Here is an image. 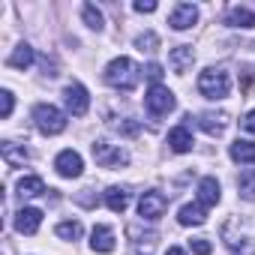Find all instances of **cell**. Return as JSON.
<instances>
[{"label": "cell", "mask_w": 255, "mask_h": 255, "mask_svg": "<svg viewBox=\"0 0 255 255\" xmlns=\"http://www.w3.org/2000/svg\"><path fill=\"white\" fill-rule=\"evenodd\" d=\"M105 81L114 90H135V84L141 81V69L129 60V57H114L105 66Z\"/></svg>", "instance_id": "1"}, {"label": "cell", "mask_w": 255, "mask_h": 255, "mask_svg": "<svg viewBox=\"0 0 255 255\" xmlns=\"http://www.w3.org/2000/svg\"><path fill=\"white\" fill-rule=\"evenodd\" d=\"M33 120H36V129L42 135H60L66 129V114L60 108H54L51 102H39L33 108Z\"/></svg>", "instance_id": "2"}, {"label": "cell", "mask_w": 255, "mask_h": 255, "mask_svg": "<svg viewBox=\"0 0 255 255\" xmlns=\"http://www.w3.org/2000/svg\"><path fill=\"white\" fill-rule=\"evenodd\" d=\"M231 90V78L225 69H204L198 75V93L207 99H225Z\"/></svg>", "instance_id": "3"}, {"label": "cell", "mask_w": 255, "mask_h": 255, "mask_svg": "<svg viewBox=\"0 0 255 255\" xmlns=\"http://www.w3.org/2000/svg\"><path fill=\"white\" fill-rule=\"evenodd\" d=\"M144 105H147V111H150L153 117H165L168 111H174L177 99H174V93H171L165 84H150V90H147V96H144Z\"/></svg>", "instance_id": "4"}, {"label": "cell", "mask_w": 255, "mask_h": 255, "mask_svg": "<svg viewBox=\"0 0 255 255\" xmlns=\"http://www.w3.org/2000/svg\"><path fill=\"white\" fill-rule=\"evenodd\" d=\"M93 159L102 165V168H120V165H129V153L108 144V141H96L93 144Z\"/></svg>", "instance_id": "5"}, {"label": "cell", "mask_w": 255, "mask_h": 255, "mask_svg": "<svg viewBox=\"0 0 255 255\" xmlns=\"http://www.w3.org/2000/svg\"><path fill=\"white\" fill-rule=\"evenodd\" d=\"M63 102H66V111L75 114V117H84L87 108H90V96H87V90L78 81H72V84L63 87Z\"/></svg>", "instance_id": "6"}, {"label": "cell", "mask_w": 255, "mask_h": 255, "mask_svg": "<svg viewBox=\"0 0 255 255\" xmlns=\"http://www.w3.org/2000/svg\"><path fill=\"white\" fill-rule=\"evenodd\" d=\"M165 207H168V198H165L162 192L150 189V192H144V195H141V201H138V216L153 222V219H159V216L165 213Z\"/></svg>", "instance_id": "7"}, {"label": "cell", "mask_w": 255, "mask_h": 255, "mask_svg": "<svg viewBox=\"0 0 255 255\" xmlns=\"http://www.w3.org/2000/svg\"><path fill=\"white\" fill-rule=\"evenodd\" d=\"M42 225V210L39 207H21L15 213V231L18 234H36Z\"/></svg>", "instance_id": "8"}, {"label": "cell", "mask_w": 255, "mask_h": 255, "mask_svg": "<svg viewBox=\"0 0 255 255\" xmlns=\"http://www.w3.org/2000/svg\"><path fill=\"white\" fill-rule=\"evenodd\" d=\"M195 21H198V9H195L192 3H177V6L171 9V15H168V24H171L174 30H189Z\"/></svg>", "instance_id": "9"}, {"label": "cell", "mask_w": 255, "mask_h": 255, "mask_svg": "<svg viewBox=\"0 0 255 255\" xmlns=\"http://www.w3.org/2000/svg\"><path fill=\"white\" fill-rule=\"evenodd\" d=\"M54 168H57L60 177H78L81 168H84V162H81V156L75 150H60L57 159H54Z\"/></svg>", "instance_id": "10"}, {"label": "cell", "mask_w": 255, "mask_h": 255, "mask_svg": "<svg viewBox=\"0 0 255 255\" xmlns=\"http://www.w3.org/2000/svg\"><path fill=\"white\" fill-rule=\"evenodd\" d=\"M198 126L207 135H222L228 129V114L225 111H201L198 114Z\"/></svg>", "instance_id": "11"}, {"label": "cell", "mask_w": 255, "mask_h": 255, "mask_svg": "<svg viewBox=\"0 0 255 255\" xmlns=\"http://www.w3.org/2000/svg\"><path fill=\"white\" fill-rule=\"evenodd\" d=\"M90 249L93 252H102V255L114 252V231L108 225H96L93 234H90Z\"/></svg>", "instance_id": "12"}, {"label": "cell", "mask_w": 255, "mask_h": 255, "mask_svg": "<svg viewBox=\"0 0 255 255\" xmlns=\"http://www.w3.org/2000/svg\"><path fill=\"white\" fill-rule=\"evenodd\" d=\"M192 60H195V51H192V45H177V48H171V54H168V63H171V69L174 72H186L189 66H192Z\"/></svg>", "instance_id": "13"}, {"label": "cell", "mask_w": 255, "mask_h": 255, "mask_svg": "<svg viewBox=\"0 0 255 255\" xmlns=\"http://www.w3.org/2000/svg\"><path fill=\"white\" fill-rule=\"evenodd\" d=\"M177 222L186 225V228H189V225H204V222H207V207H201L198 201H195V204H183L180 213H177Z\"/></svg>", "instance_id": "14"}, {"label": "cell", "mask_w": 255, "mask_h": 255, "mask_svg": "<svg viewBox=\"0 0 255 255\" xmlns=\"http://www.w3.org/2000/svg\"><path fill=\"white\" fill-rule=\"evenodd\" d=\"M168 147L174 153H189L192 150V132H189V126H174V129L168 132Z\"/></svg>", "instance_id": "15"}, {"label": "cell", "mask_w": 255, "mask_h": 255, "mask_svg": "<svg viewBox=\"0 0 255 255\" xmlns=\"http://www.w3.org/2000/svg\"><path fill=\"white\" fill-rule=\"evenodd\" d=\"M105 204L111 213H123L126 207H129V189H123V186H108L105 189Z\"/></svg>", "instance_id": "16"}, {"label": "cell", "mask_w": 255, "mask_h": 255, "mask_svg": "<svg viewBox=\"0 0 255 255\" xmlns=\"http://www.w3.org/2000/svg\"><path fill=\"white\" fill-rule=\"evenodd\" d=\"M198 204L201 207L219 204V183H216V177H201V183H198Z\"/></svg>", "instance_id": "17"}, {"label": "cell", "mask_w": 255, "mask_h": 255, "mask_svg": "<svg viewBox=\"0 0 255 255\" xmlns=\"http://www.w3.org/2000/svg\"><path fill=\"white\" fill-rule=\"evenodd\" d=\"M228 153H231V159L240 162V165H252V162H255V144L246 141V138H237V141L228 147Z\"/></svg>", "instance_id": "18"}, {"label": "cell", "mask_w": 255, "mask_h": 255, "mask_svg": "<svg viewBox=\"0 0 255 255\" xmlns=\"http://www.w3.org/2000/svg\"><path fill=\"white\" fill-rule=\"evenodd\" d=\"M225 24H231V27H255V12L252 9H246V6H231L228 9V15H225Z\"/></svg>", "instance_id": "19"}, {"label": "cell", "mask_w": 255, "mask_h": 255, "mask_svg": "<svg viewBox=\"0 0 255 255\" xmlns=\"http://www.w3.org/2000/svg\"><path fill=\"white\" fill-rule=\"evenodd\" d=\"M0 153H3V159H6V165H9V168H18V165H24V162L30 159V153H27L24 147H15L12 141H3Z\"/></svg>", "instance_id": "20"}, {"label": "cell", "mask_w": 255, "mask_h": 255, "mask_svg": "<svg viewBox=\"0 0 255 255\" xmlns=\"http://www.w3.org/2000/svg\"><path fill=\"white\" fill-rule=\"evenodd\" d=\"M18 195L21 198H33V195H42L45 192V183H42V177H36V174H27V177H21L18 180Z\"/></svg>", "instance_id": "21"}, {"label": "cell", "mask_w": 255, "mask_h": 255, "mask_svg": "<svg viewBox=\"0 0 255 255\" xmlns=\"http://www.w3.org/2000/svg\"><path fill=\"white\" fill-rule=\"evenodd\" d=\"M33 60H36L33 48H30L27 42H21V45H18V48H15L12 54H9V60H6V63H9V66H15V69H27V66L33 63Z\"/></svg>", "instance_id": "22"}, {"label": "cell", "mask_w": 255, "mask_h": 255, "mask_svg": "<svg viewBox=\"0 0 255 255\" xmlns=\"http://www.w3.org/2000/svg\"><path fill=\"white\" fill-rule=\"evenodd\" d=\"M237 186H240V195L255 201V168H246L240 177H237Z\"/></svg>", "instance_id": "23"}, {"label": "cell", "mask_w": 255, "mask_h": 255, "mask_svg": "<svg viewBox=\"0 0 255 255\" xmlns=\"http://www.w3.org/2000/svg\"><path fill=\"white\" fill-rule=\"evenodd\" d=\"M81 15H84V24H87L90 30H102V27H105V21H102V12H99L93 3H84Z\"/></svg>", "instance_id": "24"}, {"label": "cell", "mask_w": 255, "mask_h": 255, "mask_svg": "<svg viewBox=\"0 0 255 255\" xmlns=\"http://www.w3.org/2000/svg\"><path fill=\"white\" fill-rule=\"evenodd\" d=\"M57 237H63V240H78V237H81V222H60V225H57Z\"/></svg>", "instance_id": "25"}, {"label": "cell", "mask_w": 255, "mask_h": 255, "mask_svg": "<svg viewBox=\"0 0 255 255\" xmlns=\"http://www.w3.org/2000/svg\"><path fill=\"white\" fill-rule=\"evenodd\" d=\"M135 45H138V51H156V45H159V36L156 33H141L138 39H135Z\"/></svg>", "instance_id": "26"}, {"label": "cell", "mask_w": 255, "mask_h": 255, "mask_svg": "<svg viewBox=\"0 0 255 255\" xmlns=\"http://www.w3.org/2000/svg\"><path fill=\"white\" fill-rule=\"evenodd\" d=\"M0 102H3V105H0V117H9V114H12V105H15L12 90H3V93H0Z\"/></svg>", "instance_id": "27"}, {"label": "cell", "mask_w": 255, "mask_h": 255, "mask_svg": "<svg viewBox=\"0 0 255 255\" xmlns=\"http://www.w3.org/2000/svg\"><path fill=\"white\" fill-rule=\"evenodd\" d=\"M189 249H192L195 255H210V249H213V246H210L204 237H195V240H189Z\"/></svg>", "instance_id": "28"}, {"label": "cell", "mask_w": 255, "mask_h": 255, "mask_svg": "<svg viewBox=\"0 0 255 255\" xmlns=\"http://www.w3.org/2000/svg\"><path fill=\"white\" fill-rule=\"evenodd\" d=\"M147 78H150L153 84H159V78H162V66H159V63H150V66H147Z\"/></svg>", "instance_id": "29"}, {"label": "cell", "mask_w": 255, "mask_h": 255, "mask_svg": "<svg viewBox=\"0 0 255 255\" xmlns=\"http://www.w3.org/2000/svg\"><path fill=\"white\" fill-rule=\"evenodd\" d=\"M153 9H156L153 0H138V3H135V12H153Z\"/></svg>", "instance_id": "30"}, {"label": "cell", "mask_w": 255, "mask_h": 255, "mask_svg": "<svg viewBox=\"0 0 255 255\" xmlns=\"http://www.w3.org/2000/svg\"><path fill=\"white\" fill-rule=\"evenodd\" d=\"M243 129H246V132H252V135H255V111H249V114H246V117H243Z\"/></svg>", "instance_id": "31"}, {"label": "cell", "mask_w": 255, "mask_h": 255, "mask_svg": "<svg viewBox=\"0 0 255 255\" xmlns=\"http://www.w3.org/2000/svg\"><path fill=\"white\" fill-rule=\"evenodd\" d=\"M165 255H186V252H183L180 246H168V252H165Z\"/></svg>", "instance_id": "32"}]
</instances>
